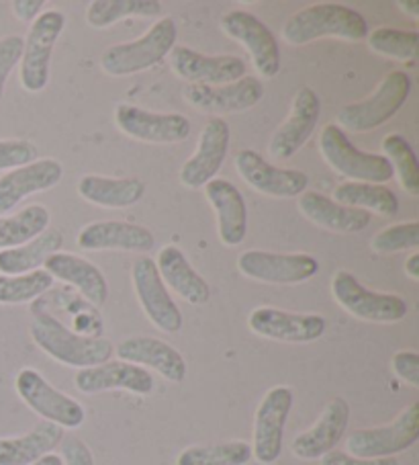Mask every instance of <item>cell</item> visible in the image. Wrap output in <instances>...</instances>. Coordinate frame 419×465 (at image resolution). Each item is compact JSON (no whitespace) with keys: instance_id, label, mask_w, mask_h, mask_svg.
<instances>
[{"instance_id":"ab89813d","label":"cell","mask_w":419,"mask_h":465,"mask_svg":"<svg viewBox=\"0 0 419 465\" xmlns=\"http://www.w3.org/2000/svg\"><path fill=\"white\" fill-rule=\"evenodd\" d=\"M419 246V223L407 222V223H395L378 232V234L370 240V248L378 254H393L401 251H415Z\"/></svg>"},{"instance_id":"cb8c5ba5","label":"cell","mask_w":419,"mask_h":465,"mask_svg":"<svg viewBox=\"0 0 419 465\" xmlns=\"http://www.w3.org/2000/svg\"><path fill=\"white\" fill-rule=\"evenodd\" d=\"M119 361L140 367H150L164 380L180 383L187 378V361L171 344L154 336H132L115 349Z\"/></svg>"},{"instance_id":"8fae6325","label":"cell","mask_w":419,"mask_h":465,"mask_svg":"<svg viewBox=\"0 0 419 465\" xmlns=\"http://www.w3.org/2000/svg\"><path fill=\"white\" fill-rule=\"evenodd\" d=\"M132 282L137 300H140L150 322L168 334L180 332L184 322L182 312L176 306L171 292L160 277L156 261H151L150 256L137 259L132 269Z\"/></svg>"},{"instance_id":"d4e9b609","label":"cell","mask_w":419,"mask_h":465,"mask_svg":"<svg viewBox=\"0 0 419 465\" xmlns=\"http://www.w3.org/2000/svg\"><path fill=\"white\" fill-rule=\"evenodd\" d=\"M83 251H127L148 252L156 246V238L148 228L132 222H94L78 234Z\"/></svg>"},{"instance_id":"4fadbf2b","label":"cell","mask_w":419,"mask_h":465,"mask_svg":"<svg viewBox=\"0 0 419 465\" xmlns=\"http://www.w3.org/2000/svg\"><path fill=\"white\" fill-rule=\"evenodd\" d=\"M221 27L231 39H236L252 55L258 74L274 78L280 72V47L272 29L256 15L248 11H229L223 15Z\"/></svg>"},{"instance_id":"5bb4252c","label":"cell","mask_w":419,"mask_h":465,"mask_svg":"<svg viewBox=\"0 0 419 465\" xmlns=\"http://www.w3.org/2000/svg\"><path fill=\"white\" fill-rule=\"evenodd\" d=\"M236 168L249 187L268 197H299L309 187V176L303 171L274 166L256 150H241L236 156Z\"/></svg>"},{"instance_id":"bcb514c9","label":"cell","mask_w":419,"mask_h":465,"mask_svg":"<svg viewBox=\"0 0 419 465\" xmlns=\"http://www.w3.org/2000/svg\"><path fill=\"white\" fill-rule=\"evenodd\" d=\"M45 6L44 0H13V13L15 17L21 21H34L42 15V9Z\"/></svg>"},{"instance_id":"8d00e7d4","label":"cell","mask_w":419,"mask_h":465,"mask_svg":"<svg viewBox=\"0 0 419 465\" xmlns=\"http://www.w3.org/2000/svg\"><path fill=\"white\" fill-rule=\"evenodd\" d=\"M385 158L393 166V173L399 176L401 187L409 195H419V166L411 143L399 134H389L381 143Z\"/></svg>"},{"instance_id":"9a60e30c","label":"cell","mask_w":419,"mask_h":465,"mask_svg":"<svg viewBox=\"0 0 419 465\" xmlns=\"http://www.w3.org/2000/svg\"><path fill=\"white\" fill-rule=\"evenodd\" d=\"M231 132L223 117H209L200 132L197 152L180 168V183L189 189L205 187L219 174L229 152Z\"/></svg>"},{"instance_id":"4316f807","label":"cell","mask_w":419,"mask_h":465,"mask_svg":"<svg viewBox=\"0 0 419 465\" xmlns=\"http://www.w3.org/2000/svg\"><path fill=\"white\" fill-rule=\"evenodd\" d=\"M44 264L45 271L50 272L52 277L76 287L93 306L102 308L104 303H107L109 283L96 264L70 252H54L52 256H47V261Z\"/></svg>"},{"instance_id":"c3c4849f","label":"cell","mask_w":419,"mask_h":465,"mask_svg":"<svg viewBox=\"0 0 419 465\" xmlns=\"http://www.w3.org/2000/svg\"><path fill=\"white\" fill-rule=\"evenodd\" d=\"M397 6L403 13L411 15V17H419V3H417V0H399Z\"/></svg>"},{"instance_id":"d6a6232c","label":"cell","mask_w":419,"mask_h":465,"mask_svg":"<svg viewBox=\"0 0 419 465\" xmlns=\"http://www.w3.org/2000/svg\"><path fill=\"white\" fill-rule=\"evenodd\" d=\"M336 203L344 207H356V210L373 212L383 218H395L399 213V199L385 184L370 183H342L334 191Z\"/></svg>"},{"instance_id":"74e56055","label":"cell","mask_w":419,"mask_h":465,"mask_svg":"<svg viewBox=\"0 0 419 465\" xmlns=\"http://www.w3.org/2000/svg\"><path fill=\"white\" fill-rule=\"evenodd\" d=\"M52 285L54 277L42 269L25 272V275H0V303L15 306V303L34 302Z\"/></svg>"},{"instance_id":"7a4b0ae2","label":"cell","mask_w":419,"mask_h":465,"mask_svg":"<svg viewBox=\"0 0 419 465\" xmlns=\"http://www.w3.org/2000/svg\"><path fill=\"white\" fill-rule=\"evenodd\" d=\"M368 34L366 19L358 11L337 3H319L297 11L283 27V39L291 45H305L321 37L360 42Z\"/></svg>"},{"instance_id":"4dcf8cb0","label":"cell","mask_w":419,"mask_h":465,"mask_svg":"<svg viewBox=\"0 0 419 465\" xmlns=\"http://www.w3.org/2000/svg\"><path fill=\"white\" fill-rule=\"evenodd\" d=\"M63 429L42 420L23 437L0 439V465H34L62 443Z\"/></svg>"},{"instance_id":"d6986e66","label":"cell","mask_w":419,"mask_h":465,"mask_svg":"<svg viewBox=\"0 0 419 465\" xmlns=\"http://www.w3.org/2000/svg\"><path fill=\"white\" fill-rule=\"evenodd\" d=\"M172 70L190 84L223 86L246 76V62L239 55H205L184 45L171 52Z\"/></svg>"},{"instance_id":"9c48e42d","label":"cell","mask_w":419,"mask_h":465,"mask_svg":"<svg viewBox=\"0 0 419 465\" xmlns=\"http://www.w3.org/2000/svg\"><path fill=\"white\" fill-rule=\"evenodd\" d=\"M66 17L60 11H45L34 21L21 55V86L27 93H42L50 83V62Z\"/></svg>"},{"instance_id":"b9f144b4","label":"cell","mask_w":419,"mask_h":465,"mask_svg":"<svg viewBox=\"0 0 419 465\" xmlns=\"http://www.w3.org/2000/svg\"><path fill=\"white\" fill-rule=\"evenodd\" d=\"M23 45H25V39L19 35H6L0 39V101H3L6 80H9L11 72L21 62Z\"/></svg>"},{"instance_id":"5b68a950","label":"cell","mask_w":419,"mask_h":465,"mask_svg":"<svg viewBox=\"0 0 419 465\" xmlns=\"http://www.w3.org/2000/svg\"><path fill=\"white\" fill-rule=\"evenodd\" d=\"M319 150L326 163L337 174L354 183L383 184L389 183L395 174L389 160L381 154H368V152L358 150L336 124L324 127L319 138Z\"/></svg>"},{"instance_id":"83f0119b","label":"cell","mask_w":419,"mask_h":465,"mask_svg":"<svg viewBox=\"0 0 419 465\" xmlns=\"http://www.w3.org/2000/svg\"><path fill=\"white\" fill-rule=\"evenodd\" d=\"M156 267L164 285L179 293L184 302L192 303V306H205L211 298L209 283L199 275L179 246H164L158 254Z\"/></svg>"},{"instance_id":"681fc988","label":"cell","mask_w":419,"mask_h":465,"mask_svg":"<svg viewBox=\"0 0 419 465\" xmlns=\"http://www.w3.org/2000/svg\"><path fill=\"white\" fill-rule=\"evenodd\" d=\"M34 465H63V461H62V457H60V455H54V453H50V455L42 457V460H39V461H35Z\"/></svg>"},{"instance_id":"ac0fdd59","label":"cell","mask_w":419,"mask_h":465,"mask_svg":"<svg viewBox=\"0 0 419 465\" xmlns=\"http://www.w3.org/2000/svg\"><path fill=\"white\" fill-rule=\"evenodd\" d=\"M321 117L319 94L311 86H303L295 93L291 115L274 132L268 143L272 158L288 160L299 152L316 132Z\"/></svg>"},{"instance_id":"f35d334b","label":"cell","mask_w":419,"mask_h":465,"mask_svg":"<svg viewBox=\"0 0 419 465\" xmlns=\"http://www.w3.org/2000/svg\"><path fill=\"white\" fill-rule=\"evenodd\" d=\"M370 50L399 62H415L419 50L417 31H401L393 27H376L368 34Z\"/></svg>"},{"instance_id":"ffe728a7","label":"cell","mask_w":419,"mask_h":465,"mask_svg":"<svg viewBox=\"0 0 419 465\" xmlns=\"http://www.w3.org/2000/svg\"><path fill=\"white\" fill-rule=\"evenodd\" d=\"M184 99L203 114H241L264 99V84L254 76H244L231 84H189Z\"/></svg>"},{"instance_id":"e0dca14e","label":"cell","mask_w":419,"mask_h":465,"mask_svg":"<svg viewBox=\"0 0 419 465\" xmlns=\"http://www.w3.org/2000/svg\"><path fill=\"white\" fill-rule=\"evenodd\" d=\"M248 326L262 339L305 344L319 341L326 334L327 322L319 314H293L277 308H256L248 318Z\"/></svg>"},{"instance_id":"ee69618b","label":"cell","mask_w":419,"mask_h":465,"mask_svg":"<svg viewBox=\"0 0 419 465\" xmlns=\"http://www.w3.org/2000/svg\"><path fill=\"white\" fill-rule=\"evenodd\" d=\"M62 461H63V465H94V457L83 439L63 437L62 439Z\"/></svg>"},{"instance_id":"7dc6e473","label":"cell","mask_w":419,"mask_h":465,"mask_svg":"<svg viewBox=\"0 0 419 465\" xmlns=\"http://www.w3.org/2000/svg\"><path fill=\"white\" fill-rule=\"evenodd\" d=\"M405 271H407V275L411 277V279H419V254L417 252H414L407 259V262H405Z\"/></svg>"},{"instance_id":"484cf974","label":"cell","mask_w":419,"mask_h":465,"mask_svg":"<svg viewBox=\"0 0 419 465\" xmlns=\"http://www.w3.org/2000/svg\"><path fill=\"white\" fill-rule=\"evenodd\" d=\"M205 195L217 215V232L225 246H238L248 234L246 199L236 184L225 179H213L205 184Z\"/></svg>"},{"instance_id":"603a6c76","label":"cell","mask_w":419,"mask_h":465,"mask_svg":"<svg viewBox=\"0 0 419 465\" xmlns=\"http://www.w3.org/2000/svg\"><path fill=\"white\" fill-rule=\"evenodd\" d=\"M63 176V166L54 158L35 160L0 176V215L9 213L23 199L54 189Z\"/></svg>"},{"instance_id":"30bf717a","label":"cell","mask_w":419,"mask_h":465,"mask_svg":"<svg viewBox=\"0 0 419 465\" xmlns=\"http://www.w3.org/2000/svg\"><path fill=\"white\" fill-rule=\"evenodd\" d=\"M293 390L287 386H277L266 391L254 419V445L252 457L258 463L272 465L283 453L285 427L288 414L293 411Z\"/></svg>"},{"instance_id":"d590c367","label":"cell","mask_w":419,"mask_h":465,"mask_svg":"<svg viewBox=\"0 0 419 465\" xmlns=\"http://www.w3.org/2000/svg\"><path fill=\"white\" fill-rule=\"evenodd\" d=\"M249 461H252V445H248L246 440H229V443L184 449L176 465H248Z\"/></svg>"},{"instance_id":"3957f363","label":"cell","mask_w":419,"mask_h":465,"mask_svg":"<svg viewBox=\"0 0 419 465\" xmlns=\"http://www.w3.org/2000/svg\"><path fill=\"white\" fill-rule=\"evenodd\" d=\"M176 37H179V29H176L174 19H160L156 25L150 27L146 35L135 42L109 47L101 58V68L115 78L140 74V72L154 68L166 55H171Z\"/></svg>"},{"instance_id":"8992f818","label":"cell","mask_w":419,"mask_h":465,"mask_svg":"<svg viewBox=\"0 0 419 465\" xmlns=\"http://www.w3.org/2000/svg\"><path fill=\"white\" fill-rule=\"evenodd\" d=\"M334 300L350 316L365 322L393 324L407 316V302L393 293H376L366 290L348 271H337L332 279Z\"/></svg>"},{"instance_id":"f1b7e54d","label":"cell","mask_w":419,"mask_h":465,"mask_svg":"<svg viewBox=\"0 0 419 465\" xmlns=\"http://www.w3.org/2000/svg\"><path fill=\"white\" fill-rule=\"evenodd\" d=\"M299 210L316 226L337 232V234H356L370 223V213L356 207H344L334 199L317 193V191H305L299 195Z\"/></svg>"},{"instance_id":"1f68e13d","label":"cell","mask_w":419,"mask_h":465,"mask_svg":"<svg viewBox=\"0 0 419 465\" xmlns=\"http://www.w3.org/2000/svg\"><path fill=\"white\" fill-rule=\"evenodd\" d=\"M63 238L58 230H45L31 242L0 251V275H25L37 271L47 261V256L60 252Z\"/></svg>"},{"instance_id":"7c38bea8","label":"cell","mask_w":419,"mask_h":465,"mask_svg":"<svg viewBox=\"0 0 419 465\" xmlns=\"http://www.w3.org/2000/svg\"><path fill=\"white\" fill-rule=\"evenodd\" d=\"M238 269L241 275L260 283L274 285H299L317 275L319 261L316 256L295 252H266V251H246L239 256Z\"/></svg>"},{"instance_id":"277c9868","label":"cell","mask_w":419,"mask_h":465,"mask_svg":"<svg viewBox=\"0 0 419 465\" xmlns=\"http://www.w3.org/2000/svg\"><path fill=\"white\" fill-rule=\"evenodd\" d=\"M411 94V78L407 72L393 70L383 78V83L376 86V91L368 99L350 103V105L337 111L336 125L346 127L350 132L365 134L376 130L391 117L397 115V111L405 105Z\"/></svg>"},{"instance_id":"f6af8a7d","label":"cell","mask_w":419,"mask_h":465,"mask_svg":"<svg viewBox=\"0 0 419 465\" xmlns=\"http://www.w3.org/2000/svg\"><path fill=\"white\" fill-rule=\"evenodd\" d=\"M321 465H399L395 457H383V460H360L344 451H329L321 457Z\"/></svg>"},{"instance_id":"7bdbcfd3","label":"cell","mask_w":419,"mask_h":465,"mask_svg":"<svg viewBox=\"0 0 419 465\" xmlns=\"http://www.w3.org/2000/svg\"><path fill=\"white\" fill-rule=\"evenodd\" d=\"M391 367L395 375L411 388H419V355L415 351H399L393 355Z\"/></svg>"},{"instance_id":"6da1fadb","label":"cell","mask_w":419,"mask_h":465,"mask_svg":"<svg viewBox=\"0 0 419 465\" xmlns=\"http://www.w3.org/2000/svg\"><path fill=\"white\" fill-rule=\"evenodd\" d=\"M31 339L45 355L66 367H96L111 361L115 347L101 336H84L68 331L58 318L47 312L35 314L31 322Z\"/></svg>"},{"instance_id":"7402d4cb","label":"cell","mask_w":419,"mask_h":465,"mask_svg":"<svg viewBox=\"0 0 419 465\" xmlns=\"http://www.w3.org/2000/svg\"><path fill=\"white\" fill-rule=\"evenodd\" d=\"M76 390L83 394H101L109 390H125L137 396H148L154 390V378L146 369L125 361H107V363L80 369L76 373Z\"/></svg>"},{"instance_id":"ba28073f","label":"cell","mask_w":419,"mask_h":465,"mask_svg":"<svg viewBox=\"0 0 419 465\" xmlns=\"http://www.w3.org/2000/svg\"><path fill=\"white\" fill-rule=\"evenodd\" d=\"M19 398L31 411L42 416L44 420L58 424L60 429H78L83 427L86 412L74 398L62 394L47 381L35 369H21L17 380H15Z\"/></svg>"},{"instance_id":"2e32d148","label":"cell","mask_w":419,"mask_h":465,"mask_svg":"<svg viewBox=\"0 0 419 465\" xmlns=\"http://www.w3.org/2000/svg\"><path fill=\"white\" fill-rule=\"evenodd\" d=\"M115 124L129 138L148 143H180L190 135L189 117L180 114H151L127 103L117 105Z\"/></svg>"},{"instance_id":"e575fe53","label":"cell","mask_w":419,"mask_h":465,"mask_svg":"<svg viewBox=\"0 0 419 465\" xmlns=\"http://www.w3.org/2000/svg\"><path fill=\"white\" fill-rule=\"evenodd\" d=\"M162 3L158 0H94L88 5L86 21L91 27L104 29L129 17H158Z\"/></svg>"},{"instance_id":"60d3db41","label":"cell","mask_w":419,"mask_h":465,"mask_svg":"<svg viewBox=\"0 0 419 465\" xmlns=\"http://www.w3.org/2000/svg\"><path fill=\"white\" fill-rule=\"evenodd\" d=\"M37 148L25 140H0V171H15L35 163Z\"/></svg>"},{"instance_id":"52a82bcc","label":"cell","mask_w":419,"mask_h":465,"mask_svg":"<svg viewBox=\"0 0 419 465\" xmlns=\"http://www.w3.org/2000/svg\"><path fill=\"white\" fill-rule=\"evenodd\" d=\"M419 439V404L405 408L397 419L385 427L354 430L346 440L348 453L360 460H383L407 451Z\"/></svg>"},{"instance_id":"836d02e7","label":"cell","mask_w":419,"mask_h":465,"mask_svg":"<svg viewBox=\"0 0 419 465\" xmlns=\"http://www.w3.org/2000/svg\"><path fill=\"white\" fill-rule=\"evenodd\" d=\"M50 226V212L44 205H27L15 215H0V251L31 242Z\"/></svg>"},{"instance_id":"f546056e","label":"cell","mask_w":419,"mask_h":465,"mask_svg":"<svg viewBox=\"0 0 419 465\" xmlns=\"http://www.w3.org/2000/svg\"><path fill=\"white\" fill-rule=\"evenodd\" d=\"M78 195L93 205L123 210V207H133L141 202L146 195V184L133 176L107 179L99 174H86L78 181Z\"/></svg>"},{"instance_id":"44dd1931","label":"cell","mask_w":419,"mask_h":465,"mask_svg":"<svg viewBox=\"0 0 419 465\" xmlns=\"http://www.w3.org/2000/svg\"><path fill=\"white\" fill-rule=\"evenodd\" d=\"M350 422V404L344 398L329 400L324 412L309 430L297 435L291 451L303 461H316L334 451L340 443Z\"/></svg>"}]
</instances>
